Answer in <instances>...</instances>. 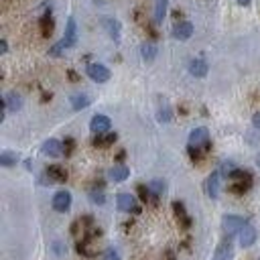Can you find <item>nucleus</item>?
<instances>
[{
  "instance_id": "obj_16",
  "label": "nucleus",
  "mask_w": 260,
  "mask_h": 260,
  "mask_svg": "<svg viewBox=\"0 0 260 260\" xmlns=\"http://www.w3.org/2000/svg\"><path fill=\"white\" fill-rule=\"evenodd\" d=\"M108 177H110L112 181L120 183V181H126L130 177V169L126 165H114L110 171H108Z\"/></svg>"
},
{
  "instance_id": "obj_23",
  "label": "nucleus",
  "mask_w": 260,
  "mask_h": 260,
  "mask_svg": "<svg viewBox=\"0 0 260 260\" xmlns=\"http://www.w3.org/2000/svg\"><path fill=\"white\" fill-rule=\"evenodd\" d=\"M252 187V183H244V181H232L230 185H228V191L230 193H238V195H242V193H246Z\"/></svg>"
},
{
  "instance_id": "obj_2",
  "label": "nucleus",
  "mask_w": 260,
  "mask_h": 260,
  "mask_svg": "<svg viewBox=\"0 0 260 260\" xmlns=\"http://www.w3.org/2000/svg\"><path fill=\"white\" fill-rule=\"evenodd\" d=\"M116 205L120 212H126V213H141V205L136 203V197L130 193H120L116 199Z\"/></svg>"
},
{
  "instance_id": "obj_30",
  "label": "nucleus",
  "mask_w": 260,
  "mask_h": 260,
  "mask_svg": "<svg viewBox=\"0 0 260 260\" xmlns=\"http://www.w3.org/2000/svg\"><path fill=\"white\" fill-rule=\"evenodd\" d=\"M236 169V165H234V163H232V161H224L222 163V169H220V173L224 175V177H230L232 175V171H234Z\"/></svg>"
},
{
  "instance_id": "obj_20",
  "label": "nucleus",
  "mask_w": 260,
  "mask_h": 260,
  "mask_svg": "<svg viewBox=\"0 0 260 260\" xmlns=\"http://www.w3.org/2000/svg\"><path fill=\"white\" fill-rule=\"evenodd\" d=\"M189 71L195 77H205L208 75V63H205L203 59H193L189 63Z\"/></svg>"
},
{
  "instance_id": "obj_13",
  "label": "nucleus",
  "mask_w": 260,
  "mask_h": 260,
  "mask_svg": "<svg viewBox=\"0 0 260 260\" xmlns=\"http://www.w3.org/2000/svg\"><path fill=\"white\" fill-rule=\"evenodd\" d=\"M63 43L67 45V49L73 47L77 43V24L75 19H67V26H65V37H63Z\"/></svg>"
},
{
  "instance_id": "obj_10",
  "label": "nucleus",
  "mask_w": 260,
  "mask_h": 260,
  "mask_svg": "<svg viewBox=\"0 0 260 260\" xmlns=\"http://www.w3.org/2000/svg\"><path fill=\"white\" fill-rule=\"evenodd\" d=\"M191 35H193V24L187 23V21H179L173 26V37L177 41H187Z\"/></svg>"
},
{
  "instance_id": "obj_12",
  "label": "nucleus",
  "mask_w": 260,
  "mask_h": 260,
  "mask_svg": "<svg viewBox=\"0 0 260 260\" xmlns=\"http://www.w3.org/2000/svg\"><path fill=\"white\" fill-rule=\"evenodd\" d=\"M173 212H175V217H177V222H179V226L183 230H189L191 228V217L187 215V210H185V205L181 201H175L173 203Z\"/></svg>"
},
{
  "instance_id": "obj_35",
  "label": "nucleus",
  "mask_w": 260,
  "mask_h": 260,
  "mask_svg": "<svg viewBox=\"0 0 260 260\" xmlns=\"http://www.w3.org/2000/svg\"><path fill=\"white\" fill-rule=\"evenodd\" d=\"M163 260H175V252L173 250H167L165 256H163Z\"/></svg>"
},
{
  "instance_id": "obj_29",
  "label": "nucleus",
  "mask_w": 260,
  "mask_h": 260,
  "mask_svg": "<svg viewBox=\"0 0 260 260\" xmlns=\"http://www.w3.org/2000/svg\"><path fill=\"white\" fill-rule=\"evenodd\" d=\"M65 49H67V45L63 43V39H61L59 43H55V45H53V47L49 49V55H53V57H59V55H61V53H63Z\"/></svg>"
},
{
  "instance_id": "obj_37",
  "label": "nucleus",
  "mask_w": 260,
  "mask_h": 260,
  "mask_svg": "<svg viewBox=\"0 0 260 260\" xmlns=\"http://www.w3.org/2000/svg\"><path fill=\"white\" fill-rule=\"evenodd\" d=\"M252 2V0H238V4H242V6H248Z\"/></svg>"
},
{
  "instance_id": "obj_3",
  "label": "nucleus",
  "mask_w": 260,
  "mask_h": 260,
  "mask_svg": "<svg viewBox=\"0 0 260 260\" xmlns=\"http://www.w3.org/2000/svg\"><path fill=\"white\" fill-rule=\"evenodd\" d=\"M246 224H248V222H246L244 217H240V215H224V220H222V228L230 236H234L236 232H240Z\"/></svg>"
},
{
  "instance_id": "obj_9",
  "label": "nucleus",
  "mask_w": 260,
  "mask_h": 260,
  "mask_svg": "<svg viewBox=\"0 0 260 260\" xmlns=\"http://www.w3.org/2000/svg\"><path fill=\"white\" fill-rule=\"evenodd\" d=\"M238 238H240V244L244 246V248H250V246L256 242V238H258V232H256L254 226L246 224V226L238 232Z\"/></svg>"
},
{
  "instance_id": "obj_25",
  "label": "nucleus",
  "mask_w": 260,
  "mask_h": 260,
  "mask_svg": "<svg viewBox=\"0 0 260 260\" xmlns=\"http://www.w3.org/2000/svg\"><path fill=\"white\" fill-rule=\"evenodd\" d=\"M232 181H244V183H252V175L248 171H242V169H234L232 175L228 177Z\"/></svg>"
},
{
  "instance_id": "obj_7",
  "label": "nucleus",
  "mask_w": 260,
  "mask_h": 260,
  "mask_svg": "<svg viewBox=\"0 0 260 260\" xmlns=\"http://www.w3.org/2000/svg\"><path fill=\"white\" fill-rule=\"evenodd\" d=\"M110 126H112L110 118H108V116H104V114H95V116L92 118V122H90V130H92L94 134L110 132Z\"/></svg>"
},
{
  "instance_id": "obj_22",
  "label": "nucleus",
  "mask_w": 260,
  "mask_h": 260,
  "mask_svg": "<svg viewBox=\"0 0 260 260\" xmlns=\"http://www.w3.org/2000/svg\"><path fill=\"white\" fill-rule=\"evenodd\" d=\"M167 6H169V0H155V23H163L167 15Z\"/></svg>"
},
{
  "instance_id": "obj_21",
  "label": "nucleus",
  "mask_w": 260,
  "mask_h": 260,
  "mask_svg": "<svg viewBox=\"0 0 260 260\" xmlns=\"http://www.w3.org/2000/svg\"><path fill=\"white\" fill-rule=\"evenodd\" d=\"M90 104H92V100H90L88 94H75V95H71L73 110H84V108H88Z\"/></svg>"
},
{
  "instance_id": "obj_19",
  "label": "nucleus",
  "mask_w": 260,
  "mask_h": 260,
  "mask_svg": "<svg viewBox=\"0 0 260 260\" xmlns=\"http://www.w3.org/2000/svg\"><path fill=\"white\" fill-rule=\"evenodd\" d=\"M102 24H104V29L108 31V35H110V39L120 41V23L116 19H104Z\"/></svg>"
},
{
  "instance_id": "obj_18",
  "label": "nucleus",
  "mask_w": 260,
  "mask_h": 260,
  "mask_svg": "<svg viewBox=\"0 0 260 260\" xmlns=\"http://www.w3.org/2000/svg\"><path fill=\"white\" fill-rule=\"evenodd\" d=\"M39 26H41V35H43V37H51L53 35V29H55V21H53L51 12H47V15L41 17Z\"/></svg>"
},
{
  "instance_id": "obj_1",
  "label": "nucleus",
  "mask_w": 260,
  "mask_h": 260,
  "mask_svg": "<svg viewBox=\"0 0 260 260\" xmlns=\"http://www.w3.org/2000/svg\"><path fill=\"white\" fill-rule=\"evenodd\" d=\"M189 146L203 148L205 153H208L210 146H212V141H210V130H208V128H203V126L193 128V130H191V134H189Z\"/></svg>"
},
{
  "instance_id": "obj_8",
  "label": "nucleus",
  "mask_w": 260,
  "mask_h": 260,
  "mask_svg": "<svg viewBox=\"0 0 260 260\" xmlns=\"http://www.w3.org/2000/svg\"><path fill=\"white\" fill-rule=\"evenodd\" d=\"M220 177H222L220 171H213L208 179H205V193L212 199H217V195H220Z\"/></svg>"
},
{
  "instance_id": "obj_11",
  "label": "nucleus",
  "mask_w": 260,
  "mask_h": 260,
  "mask_svg": "<svg viewBox=\"0 0 260 260\" xmlns=\"http://www.w3.org/2000/svg\"><path fill=\"white\" fill-rule=\"evenodd\" d=\"M41 150H43V155L47 157H61L63 155V142H59L57 139H49L43 142V146H41Z\"/></svg>"
},
{
  "instance_id": "obj_31",
  "label": "nucleus",
  "mask_w": 260,
  "mask_h": 260,
  "mask_svg": "<svg viewBox=\"0 0 260 260\" xmlns=\"http://www.w3.org/2000/svg\"><path fill=\"white\" fill-rule=\"evenodd\" d=\"M73 148H75L73 139H65V142H63V153H65V155H71Z\"/></svg>"
},
{
  "instance_id": "obj_32",
  "label": "nucleus",
  "mask_w": 260,
  "mask_h": 260,
  "mask_svg": "<svg viewBox=\"0 0 260 260\" xmlns=\"http://www.w3.org/2000/svg\"><path fill=\"white\" fill-rule=\"evenodd\" d=\"M159 120H161V122H169V120H171V110H169L167 106H165V110H163V108L159 110Z\"/></svg>"
},
{
  "instance_id": "obj_34",
  "label": "nucleus",
  "mask_w": 260,
  "mask_h": 260,
  "mask_svg": "<svg viewBox=\"0 0 260 260\" xmlns=\"http://www.w3.org/2000/svg\"><path fill=\"white\" fill-rule=\"evenodd\" d=\"M252 124H254L258 130H260V112H256V114H254V118H252Z\"/></svg>"
},
{
  "instance_id": "obj_26",
  "label": "nucleus",
  "mask_w": 260,
  "mask_h": 260,
  "mask_svg": "<svg viewBox=\"0 0 260 260\" xmlns=\"http://www.w3.org/2000/svg\"><path fill=\"white\" fill-rule=\"evenodd\" d=\"M17 161H19V155L17 153H10V150H4V153L0 155V165H2V167L17 165Z\"/></svg>"
},
{
  "instance_id": "obj_24",
  "label": "nucleus",
  "mask_w": 260,
  "mask_h": 260,
  "mask_svg": "<svg viewBox=\"0 0 260 260\" xmlns=\"http://www.w3.org/2000/svg\"><path fill=\"white\" fill-rule=\"evenodd\" d=\"M141 55H142L144 61H153V59L157 57V47H155L153 43H142V47H141Z\"/></svg>"
},
{
  "instance_id": "obj_14",
  "label": "nucleus",
  "mask_w": 260,
  "mask_h": 260,
  "mask_svg": "<svg viewBox=\"0 0 260 260\" xmlns=\"http://www.w3.org/2000/svg\"><path fill=\"white\" fill-rule=\"evenodd\" d=\"M116 132H102V134H95L94 136V146L98 148H106V146H112L116 142Z\"/></svg>"
},
{
  "instance_id": "obj_17",
  "label": "nucleus",
  "mask_w": 260,
  "mask_h": 260,
  "mask_svg": "<svg viewBox=\"0 0 260 260\" xmlns=\"http://www.w3.org/2000/svg\"><path fill=\"white\" fill-rule=\"evenodd\" d=\"M4 106H6V110L17 112V110H21V108H23V98L17 92H8L6 98H4Z\"/></svg>"
},
{
  "instance_id": "obj_38",
  "label": "nucleus",
  "mask_w": 260,
  "mask_h": 260,
  "mask_svg": "<svg viewBox=\"0 0 260 260\" xmlns=\"http://www.w3.org/2000/svg\"><path fill=\"white\" fill-rule=\"evenodd\" d=\"M256 165H258V167H260V153H258V155H256Z\"/></svg>"
},
{
  "instance_id": "obj_27",
  "label": "nucleus",
  "mask_w": 260,
  "mask_h": 260,
  "mask_svg": "<svg viewBox=\"0 0 260 260\" xmlns=\"http://www.w3.org/2000/svg\"><path fill=\"white\" fill-rule=\"evenodd\" d=\"M148 189L153 191V195L161 197L163 193H165V183H163L161 179H155V181H150V183H148Z\"/></svg>"
},
{
  "instance_id": "obj_36",
  "label": "nucleus",
  "mask_w": 260,
  "mask_h": 260,
  "mask_svg": "<svg viewBox=\"0 0 260 260\" xmlns=\"http://www.w3.org/2000/svg\"><path fill=\"white\" fill-rule=\"evenodd\" d=\"M6 51H8V43L2 39V41H0V53H6Z\"/></svg>"
},
{
  "instance_id": "obj_15",
  "label": "nucleus",
  "mask_w": 260,
  "mask_h": 260,
  "mask_svg": "<svg viewBox=\"0 0 260 260\" xmlns=\"http://www.w3.org/2000/svg\"><path fill=\"white\" fill-rule=\"evenodd\" d=\"M47 177H49V181L63 183V181H67V171L61 165H49L47 167Z\"/></svg>"
},
{
  "instance_id": "obj_28",
  "label": "nucleus",
  "mask_w": 260,
  "mask_h": 260,
  "mask_svg": "<svg viewBox=\"0 0 260 260\" xmlns=\"http://www.w3.org/2000/svg\"><path fill=\"white\" fill-rule=\"evenodd\" d=\"M90 199H92V203H98V205H102V203L106 201V197H104V191H102V189H92V191H90Z\"/></svg>"
},
{
  "instance_id": "obj_5",
  "label": "nucleus",
  "mask_w": 260,
  "mask_h": 260,
  "mask_svg": "<svg viewBox=\"0 0 260 260\" xmlns=\"http://www.w3.org/2000/svg\"><path fill=\"white\" fill-rule=\"evenodd\" d=\"M70 208H71V193L70 191H57L53 195V210L59 213H65Z\"/></svg>"
},
{
  "instance_id": "obj_33",
  "label": "nucleus",
  "mask_w": 260,
  "mask_h": 260,
  "mask_svg": "<svg viewBox=\"0 0 260 260\" xmlns=\"http://www.w3.org/2000/svg\"><path fill=\"white\" fill-rule=\"evenodd\" d=\"M104 260H120V256H118V252H114V250L110 248V250H106Z\"/></svg>"
},
{
  "instance_id": "obj_4",
  "label": "nucleus",
  "mask_w": 260,
  "mask_h": 260,
  "mask_svg": "<svg viewBox=\"0 0 260 260\" xmlns=\"http://www.w3.org/2000/svg\"><path fill=\"white\" fill-rule=\"evenodd\" d=\"M86 71L94 81H98V84H106V81L110 79V70L102 63H90Z\"/></svg>"
},
{
  "instance_id": "obj_6",
  "label": "nucleus",
  "mask_w": 260,
  "mask_h": 260,
  "mask_svg": "<svg viewBox=\"0 0 260 260\" xmlns=\"http://www.w3.org/2000/svg\"><path fill=\"white\" fill-rule=\"evenodd\" d=\"M234 256V248H232V236L228 234L215 248V254H213V260H232Z\"/></svg>"
}]
</instances>
